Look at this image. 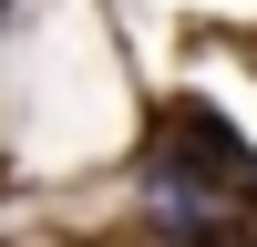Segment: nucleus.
Wrapping results in <instances>:
<instances>
[{
    "label": "nucleus",
    "mask_w": 257,
    "mask_h": 247,
    "mask_svg": "<svg viewBox=\"0 0 257 247\" xmlns=\"http://www.w3.org/2000/svg\"><path fill=\"white\" fill-rule=\"evenodd\" d=\"M155 185H165V216H196V206H247L257 196V155L226 134L216 113H165V144H155Z\"/></svg>",
    "instance_id": "nucleus-1"
}]
</instances>
